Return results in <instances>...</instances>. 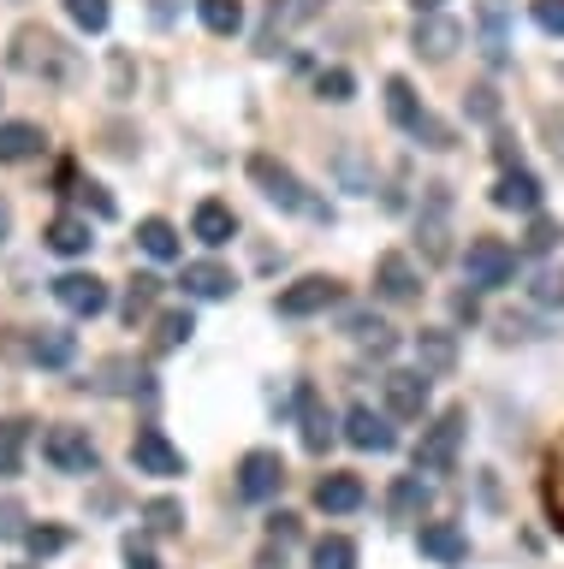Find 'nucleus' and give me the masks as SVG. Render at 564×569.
<instances>
[{"mask_svg": "<svg viewBox=\"0 0 564 569\" xmlns=\"http://www.w3.org/2000/svg\"><path fill=\"white\" fill-rule=\"evenodd\" d=\"M250 178L261 184V196H268L274 208H286V213H304V220H333V208L321 202V196H315L304 178H297L286 160H274V154H250Z\"/></svg>", "mask_w": 564, "mask_h": 569, "instance_id": "f257e3e1", "label": "nucleus"}, {"mask_svg": "<svg viewBox=\"0 0 564 569\" xmlns=\"http://www.w3.org/2000/svg\"><path fill=\"white\" fill-rule=\"evenodd\" d=\"M144 516H149V528H155V533H179V528H185V510L172 505V498H149Z\"/></svg>", "mask_w": 564, "mask_h": 569, "instance_id": "4c0bfd02", "label": "nucleus"}, {"mask_svg": "<svg viewBox=\"0 0 564 569\" xmlns=\"http://www.w3.org/2000/svg\"><path fill=\"white\" fill-rule=\"evenodd\" d=\"M386 113H393V124H398L404 137H416L422 149H452V131L428 113V107H422L410 78H386Z\"/></svg>", "mask_w": 564, "mask_h": 569, "instance_id": "7ed1b4c3", "label": "nucleus"}, {"mask_svg": "<svg viewBox=\"0 0 564 569\" xmlns=\"http://www.w3.org/2000/svg\"><path fill=\"white\" fill-rule=\"evenodd\" d=\"M279 487H286V457H279V451H250L238 462V492L250 498V505L274 498Z\"/></svg>", "mask_w": 564, "mask_h": 569, "instance_id": "9d476101", "label": "nucleus"}, {"mask_svg": "<svg viewBox=\"0 0 564 569\" xmlns=\"http://www.w3.org/2000/svg\"><path fill=\"white\" fill-rule=\"evenodd\" d=\"M363 480L357 475H321L315 480V510H327V516H350V510H363Z\"/></svg>", "mask_w": 564, "mask_h": 569, "instance_id": "aec40b11", "label": "nucleus"}, {"mask_svg": "<svg viewBox=\"0 0 564 569\" xmlns=\"http://www.w3.org/2000/svg\"><path fill=\"white\" fill-rule=\"evenodd\" d=\"M321 7L327 0H268V18H261V36H256L261 53H274L291 30H304L309 18H321Z\"/></svg>", "mask_w": 564, "mask_h": 569, "instance_id": "1a4fd4ad", "label": "nucleus"}, {"mask_svg": "<svg viewBox=\"0 0 564 569\" xmlns=\"http://www.w3.org/2000/svg\"><path fill=\"white\" fill-rule=\"evenodd\" d=\"M452 315H457V320H475V315H482V302H475V291H457V297H452Z\"/></svg>", "mask_w": 564, "mask_h": 569, "instance_id": "a18cd8bd", "label": "nucleus"}, {"mask_svg": "<svg viewBox=\"0 0 564 569\" xmlns=\"http://www.w3.org/2000/svg\"><path fill=\"white\" fill-rule=\"evenodd\" d=\"M12 66H19L24 71V78H42V83H66V78H72V48H66L60 42V36H48V30H37V24H30V30H19V36H12Z\"/></svg>", "mask_w": 564, "mask_h": 569, "instance_id": "f03ea898", "label": "nucleus"}, {"mask_svg": "<svg viewBox=\"0 0 564 569\" xmlns=\"http://www.w3.org/2000/svg\"><path fill=\"white\" fill-rule=\"evenodd\" d=\"M464 279H469V291H499V284L517 279V249H511L505 238H469Z\"/></svg>", "mask_w": 564, "mask_h": 569, "instance_id": "20e7f679", "label": "nucleus"}, {"mask_svg": "<svg viewBox=\"0 0 564 569\" xmlns=\"http://www.w3.org/2000/svg\"><path fill=\"white\" fill-rule=\"evenodd\" d=\"M131 469H137V475H155V480H172V475H185V451L161 433V427H137V439H131Z\"/></svg>", "mask_w": 564, "mask_h": 569, "instance_id": "423d86ee", "label": "nucleus"}, {"mask_svg": "<svg viewBox=\"0 0 564 569\" xmlns=\"http://www.w3.org/2000/svg\"><path fill=\"white\" fill-rule=\"evenodd\" d=\"M55 302L66 315H78V320H96L101 309H108V284H101L96 273H60L55 279Z\"/></svg>", "mask_w": 564, "mask_h": 569, "instance_id": "f8f14e48", "label": "nucleus"}, {"mask_svg": "<svg viewBox=\"0 0 564 569\" xmlns=\"http://www.w3.org/2000/svg\"><path fill=\"white\" fill-rule=\"evenodd\" d=\"M528 297H535L541 309H558V302H564V273H558V267H541V273L528 279Z\"/></svg>", "mask_w": 564, "mask_h": 569, "instance_id": "f704fd0d", "label": "nucleus"}, {"mask_svg": "<svg viewBox=\"0 0 564 569\" xmlns=\"http://www.w3.org/2000/svg\"><path fill=\"white\" fill-rule=\"evenodd\" d=\"M528 12H535V24H541L546 36H564V0H535Z\"/></svg>", "mask_w": 564, "mask_h": 569, "instance_id": "79ce46f5", "label": "nucleus"}, {"mask_svg": "<svg viewBox=\"0 0 564 569\" xmlns=\"http://www.w3.org/2000/svg\"><path fill=\"white\" fill-rule=\"evenodd\" d=\"M42 243L55 249V256H90V220H78V213H55L48 220V231H42Z\"/></svg>", "mask_w": 564, "mask_h": 569, "instance_id": "5701e85b", "label": "nucleus"}, {"mask_svg": "<svg viewBox=\"0 0 564 569\" xmlns=\"http://www.w3.org/2000/svg\"><path fill=\"white\" fill-rule=\"evenodd\" d=\"M315 96H321V101H350V96H357V78H350L345 66H333V71L315 78Z\"/></svg>", "mask_w": 564, "mask_h": 569, "instance_id": "e433bc0d", "label": "nucleus"}, {"mask_svg": "<svg viewBox=\"0 0 564 569\" xmlns=\"http://www.w3.org/2000/svg\"><path fill=\"white\" fill-rule=\"evenodd\" d=\"M24 433H30V421H0V480H12V475H19Z\"/></svg>", "mask_w": 564, "mask_h": 569, "instance_id": "7c9ffc66", "label": "nucleus"}, {"mask_svg": "<svg viewBox=\"0 0 564 569\" xmlns=\"http://www.w3.org/2000/svg\"><path fill=\"white\" fill-rule=\"evenodd\" d=\"M126 569H161V563H155V551H149V546L126 540Z\"/></svg>", "mask_w": 564, "mask_h": 569, "instance_id": "c03bdc74", "label": "nucleus"}, {"mask_svg": "<svg viewBox=\"0 0 564 569\" xmlns=\"http://www.w3.org/2000/svg\"><path fill=\"white\" fill-rule=\"evenodd\" d=\"M315 569H357V546H350L345 533H327V540H315Z\"/></svg>", "mask_w": 564, "mask_h": 569, "instance_id": "2f4dec72", "label": "nucleus"}, {"mask_svg": "<svg viewBox=\"0 0 564 569\" xmlns=\"http://www.w3.org/2000/svg\"><path fill=\"white\" fill-rule=\"evenodd\" d=\"M24 546L37 551V558H55V551H66V528H30Z\"/></svg>", "mask_w": 564, "mask_h": 569, "instance_id": "ea45409f", "label": "nucleus"}, {"mask_svg": "<svg viewBox=\"0 0 564 569\" xmlns=\"http://www.w3.org/2000/svg\"><path fill=\"white\" fill-rule=\"evenodd\" d=\"M482 60H487V66H505V60H511V42H505V7H499V0H482Z\"/></svg>", "mask_w": 564, "mask_h": 569, "instance_id": "a878e982", "label": "nucleus"}, {"mask_svg": "<svg viewBox=\"0 0 564 569\" xmlns=\"http://www.w3.org/2000/svg\"><path fill=\"white\" fill-rule=\"evenodd\" d=\"M190 238L208 243V249L232 243V238H238V213L226 208V202H215V196H208V202H197V213H190Z\"/></svg>", "mask_w": 564, "mask_h": 569, "instance_id": "a211bd4d", "label": "nucleus"}, {"mask_svg": "<svg viewBox=\"0 0 564 569\" xmlns=\"http://www.w3.org/2000/svg\"><path fill=\"white\" fill-rule=\"evenodd\" d=\"M428 480H422V475H398L393 480V492H386V505H393V516H398V522H416V516L422 510H428Z\"/></svg>", "mask_w": 564, "mask_h": 569, "instance_id": "393cba45", "label": "nucleus"}, {"mask_svg": "<svg viewBox=\"0 0 564 569\" xmlns=\"http://www.w3.org/2000/svg\"><path fill=\"white\" fill-rule=\"evenodd\" d=\"M297 427H304V451H315V457H321L327 445L339 439V427H333L327 403H321V391H315L309 380L297 386Z\"/></svg>", "mask_w": 564, "mask_h": 569, "instance_id": "ddd939ff", "label": "nucleus"}, {"mask_svg": "<svg viewBox=\"0 0 564 569\" xmlns=\"http://www.w3.org/2000/svg\"><path fill=\"white\" fill-rule=\"evenodd\" d=\"M439 7H446V0H416V18H422V12H439Z\"/></svg>", "mask_w": 564, "mask_h": 569, "instance_id": "09e8293b", "label": "nucleus"}, {"mask_svg": "<svg viewBox=\"0 0 564 569\" xmlns=\"http://www.w3.org/2000/svg\"><path fill=\"white\" fill-rule=\"evenodd\" d=\"M457 42H464V24L446 12H422L416 18V53H428V60H452Z\"/></svg>", "mask_w": 564, "mask_h": 569, "instance_id": "dca6fc26", "label": "nucleus"}, {"mask_svg": "<svg viewBox=\"0 0 564 569\" xmlns=\"http://www.w3.org/2000/svg\"><path fill=\"white\" fill-rule=\"evenodd\" d=\"M190 332H197V320H190V309H172V315H161V332H155V345H161V350H179Z\"/></svg>", "mask_w": 564, "mask_h": 569, "instance_id": "72a5a7b5", "label": "nucleus"}, {"mask_svg": "<svg viewBox=\"0 0 564 569\" xmlns=\"http://www.w3.org/2000/svg\"><path fill=\"white\" fill-rule=\"evenodd\" d=\"M42 457L55 462L60 475H96V445L83 427H48L42 433Z\"/></svg>", "mask_w": 564, "mask_h": 569, "instance_id": "0eeeda50", "label": "nucleus"}, {"mask_svg": "<svg viewBox=\"0 0 564 569\" xmlns=\"http://www.w3.org/2000/svg\"><path fill=\"white\" fill-rule=\"evenodd\" d=\"M66 12H72V24L90 30V36H101V30H108V18H113L108 0H66Z\"/></svg>", "mask_w": 564, "mask_h": 569, "instance_id": "473e14b6", "label": "nucleus"}, {"mask_svg": "<svg viewBox=\"0 0 564 569\" xmlns=\"http://www.w3.org/2000/svg\"><path fill=\"white\" fill-rule=\"evenodd\" d=\"M268 533H274V540H291V533H297V516H274Z\"/></svg>", "mask_w": 564, "mask_h": 569, "instance_id": "49530a36", "label": "nucleus"}, {"mask_svg": "<svg viewBox=\"0 0 564 569\" xmlns=\"http://www.w3.org/2000/svg\"><path fill=\"white\" fill-rule=\"evenodd\" d=\"M7 231H12V208L0 202V243H7Z\"/></svg>", "mask_w": 564, "mask_h": 569, "instance_id": "de8ad7c7", "label": "nucleus"}, {"mask_svg": "<svg viewBox=\"0 0 564 569\" xmlns=\"http://www.w3.org/2000/svg\"><path fill=\"white\" fill-rule=\"evenodd\" d=\"M179 284H185V297H197V302H220V297L238 291L232 267H220V261H190Z\"/></svg>", "mask_w": 564, "mask_h": 569, "instance_id": "6ab92c4d", "label": "nucleus"}, {"mask_svg": "<svg viewBox=\"0 0 564 569\" xmlns=\"http://www.w3.org/2000/svg\"><path fill=\"white\" fill-rule=\"evenodd\" d=\"M493 208H505V213H541V178L523 172V167H505L499 184H493Z\"/></svg>", "mask_w": 564, "mask_h": 569, "instance_id": "4468645a", "label": "nucleus"}, {"mask_svg": "<svg viewBox=\"0 0 564 569\" xmlns=\"http://www.w3.org/2000/svg\"><path fill=\"white\" fill-rule=\"evenodd\" d=\"M339 302V279H327V273H309V279H297L286 284V291L274 297V309L286 315V320H304V315H321Z\"/></svg>", "mask_w": 564, "mask_h": 569, "instance_id": "6e6552de", "label": "nucleus"}, {"mask_svg": "<svg viewBox=\"0 0 564 569\" xmlns=\"http://www.w3.org/2000/svg\"><path fill=\"white\" fill-rule=\"evenodd\" d=\"M197 18L215 36H238L244 30V7H238V0H197Z\"/></svg>", "mask_w": 564, "mask_h": 569, "instance_id": "c85d7f7f", "label": "nucleus"}, {"mask_svg": "<svg viewBox=\"0 0 564 569\" xmlns=\"http://www.w3.org/2000/svg\"><path fill=\"white\" fill-rule=\"evenodd\" d=\"M564 238V231L553 226V220H541V213H535V220H528V238H523V249H528V256H546V249H553Z\"/></svg>", "mask_w": 564, "mask_h": 569, "instance_id": "58836bf2", "label": "nucleus"}, {"mask_svg": "<svg viewBox=\"0 0 564 569\" xmlns=\"http://www.w3.org/2000/svg\"><path fill=\"white\" fill-rule=\"evenodd\" d=\"M416 546H422V558H434V563H464L469 558V540L452 522H422Z\"/></svg>", "mask_w": 564, "mask_h": 569, "instance_id": "4be33fe9", "label": "nucleus"}, {"mask_svg": "<svg viewBox=\"0 0 564 569\" xmlns=\"http://www.w3.org/2000/svg\"><path fill=\"white\" fill-rule=\"evenodd\" d=\"M457 445H464V409H446V416H434V427H422L416 475H446L457 462Z\"/></svg>", "mask_w": 564, "mask_h": 569, "instance_id": "39448f33", "label": "nucleus"}, {"mask_svg": "<svg viewBox=\"0 0 564 569\" xmlns=\"http://www.w3.org/2000/svg\"><path fill=\"white\" fill-rule=\"evenodd\" d=\"M72 356H78V338L60 332V327H42L37 338H30V362H42V368H66Z\"/></svg>", "mask_w": 564, "mask_h": 569, "instance_id": "bb28decb", "label": "nucleus"}, {"mask_svg": "<svg viewBox=\"0 0 564 569\" xmlns=\"http://www.w3.org/2000/svg\"><path fill=\"white\" fill-rule=\"evenodd\" d=\"M350 332H357V345H363L368 356H393V350H398V338H393V327H386V320L350 315Z\"/></svg>", "mask_w": 564, "mask_h": 569, "instance_id": "c756f323", "label": "nucleus"}, {"mask_svg": "<svg viewBox=\"0 0 564 569\" xmlns=\"http://www.w3.org/2000/svg\"><path fill=\"white\" fill-rule=\"evenodd\" d=\"M137 243H144L155 261H179V231H172V220H144L137 226Z\"/></svg>", "mask_w": 564, "mask_h": 569, "instance_id": "cd10ccee", "label": "nucleus"}, {"mask_svg": "<svg viewBox=\"0 0 564 569\" xmlns=\"http://www.w3.org/2000/svg\"><path fill=\"white\" fill-rule=\"evenodd\" d=\"M155 291H161V279H149V273H144V279H131V291H126V320H131V327L155 309Z\"/></svg>", "mask_w": 564, "mask_h": 569, "instance_id": "c9c22d12", "label": "nucleus"}, {"mask_svg": "<svg viewBox=\"0 0 564 569\" xmlns=\"http://www.w3.org/2000/svg\"><path fill=\"white\" fill-rule=\"evenodd\" d=\"M464 107H469V119H482V124H493V119H499V96H493L487 83H482V89H469V96H464Z\"/></svg>", "mask_w": 564, "mask_h": 569, "instance_id": "a19ab883", "label": "nucleus"}, {"mask_svg": "<svg viewBox=\"0 0 564 569\" xmlns=\"http://www.w3.org/2000/svg\"><path fill=\"white\" fill-rule=\"evenodd\" d=\"M416 362H422V373H428V380L452 373V368H457V338H452L446 327H422V332H416Z\"/></svg>", "mask_w": 564, "mask_h": 569, "instance_id": "412c9836", "label": "nucleus"}, {"mask_svg": "<svg viewBox=\"0 0 564 569\" xmlns=\"http://www.w3.org/2000/svg\"><path fill=\"white\" fill-rule=\"evenodd\" d=\"M78 196H83V208H90L96 220H113V196L101 190V184H78Z\"/></svg>", "mask_w": 564, "mask_h": 569, "instance_id": "37998d69", "label": "nucleus"}, {"mask_svg": "<svg viewBox=\"0 0 564 569\" xmlns=\"http://www.w3.org/2000/svg\"><path fill=\"white\" fill-rule=\"evenodd\" d=\"M42 149H48V137L37 131V124H24V119H7V124H0V160H7V167L37 160Z\"/></svg>", "mask_w": 564, "mask_h": 569, "instance_id": "b1692460", "label": "nucleus"}, {"mask_svg": "<svg viewBox=\"0 0 564 569\" xmlns=\"http://www.w3.org/2000/svg\"><path fill=\"white\" fill-rule=\"evenodd\" d=\"M345 439L357 445V451H393V445H398V433L386 427V416H375L368 403H350L345 409Z\"/></svg>", "mask_w": 564, "mask_h": 569, "instance_id": "2eb2a0df", "label": "nucleus"}, {"mask_svg": "<svg viewBox=\"0 0 564 569\" xmlns=\"http://www.w3.org/2000/svg\"><path fill=\"white\" fill-rule=\"evenodd\" d=\"M386 409L398 421H422L428 416V373L422 368H393L386 373Z\"/></svg>", "mask_w": 564, "mask_h": 569, "instance_id": "9b49d317", "label": "nucleus"}, {"mask_svg": "<svg viewBox=\"0 0 564 569\" xmlns=\"http://www.w3.org/2000/svg\"><path fill=\"white\" fill-rule=\"evenodd\" d=\"M375 291L386 302H416L422 297V273L410 267V256H380L375 261Z\"/></svg>", "mask_w": 564, "mask_h": 569, "instance_id": "f3484780", "label": "nucleus"}]
</instances>
